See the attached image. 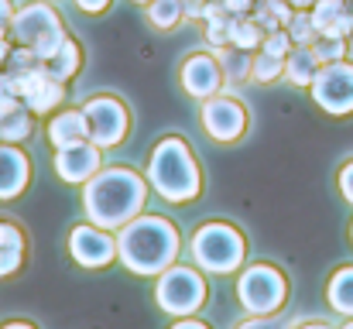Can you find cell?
Segmentation results:
<instances>
[{
    "label": "cell",
    "mask_w": 353,
    "mask_h": 329,
    "mask_svg": "<svg viewBox=\"0 0 353 329\" xmlns=\"http://www.w3.org/2000/svg\"><path fill=\"white\" fill-rule=\"evenodd\" d=\"M10 100H21V97H17V90H14L10 76L0 69V103H10Z\"/></svg>",
    "instance_id": "35"
},
{
    "label": "cell",
    "mask_w": 353,
    "mask_h": 329,
    "mask_svg": "<svg viewBox=\"0 0 353 329\" xmlns=\"http://www.w3.org/2000/svg\"><path fill=\"white\" fill-rule=\"evenodd\" d=\"M48 144L52 148H69V144H79V141H90V123H86V113L83 107H62L48 117Z\"/></svg>",
    "instance_id": "16"
},
{
    "label": "cell",
    "mask_w": 353,
    "mask_h": 329,
    "mask_svg": "<svg viewBox=\"0 0 353 329\" xmlns=\"http://www.w3.org/2000/svg\"><path fill=\"white\" fill-rule=\"evenodd\" d=\"M151 196L148 179L130 165H103L86 186H83V213L90 223L114 230L144 213Z\"/></svg>",
    "instance_id": "1"
},
{
    "label": "cell",
    "mask_w": 353,
    "mask_h": 329,
    "mask_svg": "<svg viewBox=\"0 0 353 329\" xmlns=\"http://www.w3.org/2000/svg\"><path fill=\"white\" fill-rule=\"evenodd\" d=\"M264 34H268V31L247 14V17H236L230 45H234V48H243V52H257V48L264 45Z\"/></svg>",
    "instance_id": "28"
},
{
    "label": "cell",
    "mask_w": 353,
    "mask_h": 329,
    "mask_svg": "<svg viewBox=\"0 0 353 329\" xmlns=\"http://www.w3.org/2000/svg\"><path fill=\"white\" fill-rule=\"evenodd\" d=\"M250 17L264 28V31H278V28H288V21L295 17V7L288 0H257Z\"/></svg>",
    "instance_id": "26"
},
{
    "label": "cell",
    "mask_w": 353,
    "mask_h": 329,
    "mask_svg": "<svg viewBox=\"0 0 353 329\" xmlns=\"http://www.w3.org/2000/svg\"><path fill=\"white\" fill-rule=\"evenodd\" d=\"M179 83H182L185 97H192V100L203 103V100L223 93V83L227 79H223L220 59L213 52H192V55H185V62L179 69Z\"/></svg>",
    "instance_id": "12"
},
{
    "label": "cell",
    "mask_w": 353,
    "mask_h": 329,
    "mask_svg": "<svg viewBox=\"0 0 353 329\" xmlns=\"http://www.w3.org/2000/svg\"><path fill=\"white\" fill-rule=\"evenodd\" d=\"M10 38H14V45L31 48L45 62V59H52L62 48V41L69 38V31H65V17L48 0H31V3H24V7L14 10Z\"/></svg>",
    "instance_id": "7"
},
{
    "label": "cell",
    "mask_w": 353,
    "mask_h": 329,
    "mask_svg": "<svg viewBox=\"0 0 353 329\" xmlns=\"http://www.w3.org/2000/svg\"><path fill=\"white\" fill-rule=\"evenodd\" d=\"M316 72H319V59L312 55V48L309 45H295L288 52V59H285V79L292 86H299V90H309Z\"/></svg>",
    "instance_id": "22"
},
{
    "label": "cell",
    "mask_w": 353,
    "mask_h": 329,
    "mask_svg": "<svg viewBox=\"0 0 353 329\" xmlns=\"http://www.w3.org/2000/svg\"><path fill=\"white\" fill-rule=\"evenodd\" d=\"M220 3H223V10H230L234 17H247V14L254 10L257 0H220Z\"/></svg>",
    "instance_id": "34"
},
{
    "label": "cell",
    "mask_w": 353,
    "mask_h": 329,
    "mask_svg": "<svg viewBox=\"0 0 353 329\" xmlns=\"http://www.w3.org/2000/svg\"><path fill=\"white\" fill-rule=\"evenodd\" d=\"M31 186V158L21 144H7L0 141V203H10L17 196H24V189Z\"/></svg>",
    "instance_id": "15"
},
{
    "label": "cell",
    "mask_w": 353,
    "mask_h": 329,
    "mask_svg": "<svg viewBox=\"0 0 353 329\" xmlns=\"http://www.w3.org/2000/svg\"><path fill=\"white\" fill-rule=\"evenodd\" d=\"M79 69H83V45L69 34L65 41H62V48L52 55V59H45V72L52 76V79H59V83H72L76 76H79Z\"/></svg>",
    "instance_id": "21"
},
{
    "label": "cell",
    "mask_w": 353,
    "mask_h": 329,
    "mask_svg": "<svg viewBox=\"0 0 353 329\" xmlns=\"http://www.w3.org/2000/svg\"><path fill=\"white\" fill-rule=\"evenodd\" d=\"M192 264L210 278H234L247 264V237L230 219H206L189 240Z\"/></svg>",
    "instance_id": "4"
},
{
    "label": "cell",
    "mask_w": 353,
    "mask_h": 329,
    "mask_svg": "<svg viewBox=\"0 0 353 329\" xmlns=\"http://www.w3.org/2000/svg\"><path fill=\"white\" fill-rule=\"evenodd\" d=\"M350 240H353V223H350Z\"/></svg>",
    "instance_id": "45"
},
{
    "label": "cell",
    "mask_w": 353,
    "mask_h": 329,
    "mask_svg": "<svg viewBox=\"0 0 353 329\" xmlns=\"http://www.w3.org/2000/svg\"><path fill=\"white\" fill-rule=\"evenodd\" d=\"M309 93H312V103L330 117L353 113V62L340 59V62L319 66Z\"/></svg>",
    "instance_id": "10"
},
{
    "label": "cell",
    "mask_w": 353,
    "mask_h": 329,
    "mask_svg": "<svg viewBox=\"0 0 353 329\" xmlns=\"http://www.w3.org/2000/svg\"><path fill=\"white\" fill-rule=\"evenodd\" d=\"M144 17L154 31H175L185 21V0H151L144 3Z\"/></svg>",
    "instance_id": "24"
},
{
    "label": "cell",
    "mask_w": 353,
    "mask_h": 329,
    "mask_svg": "<svg viewBox=\"0 0 353 329\" xmlns=\"http://www.w3.org/2000/svg\"><path fill=\"white\" fill-rule=\"evenodd\" d=\"M199 21L206 24L203 34H206V45H210V48H223V45H230V34H234L236 17L230 14V10H223L220 0H206Z\"/></svg>",
    "instance_id": "20"
},
{
    "label": "cell",
    "mask_w": 353,
    "mask_h": 329,
    "mask_svg": "<svg viewBox=\"0 0 353 329\" xmlns=\"http://www.w3.org/2000/svg\"><path fill=\"white\" fill-rule=\"evenodd\" d=\"M130 3H151V0H130Z\"/></svg>",
    "instance_id": "44"
},
{
    "label": "cell",
    "mask_w": 353,
    "mask_h": 329,
    "mask_svg": "<svg viewBox=\"0 0 353 329\" xmlns=\"http://www.w3.org/2000/svg\"><path fill=\"white\" fill-rule=\"evenodd\" d=\"M0 329H38L34 323H28V319H10V323H3Z\"/></svg>",
    "instance_id": "41"
},
{
    "label": "cell",
    "mask_w": 353,
    "mask_h": 329,
    "mask_svg": "<svg viewBox=\"0 0 353 329\" xmlns=\"http://www.w3.org/2000/svg\"><path fill=\"white\" fill-rule=\"evenodd\" d=\"M336 186H340V196H343V199H347V203L353 206V158L347 161V165H343V168H340V175H336Z\"/></svg>",
    "instance_id": "32"
},
{
    "label": "cell",
    "mask_w": 353,
    "mask_h": 329,
    "mask_svg": "<svg viewBox=\"0 0 353 329\" xmlns=\"http://www.w3.org/2000/svg\"><path fill=\"white\" fill-rule=\"evenodd\" d=\"M326 302H330L333 312L353 319V264H343V268H336L330 275V281H326Z\"/></svg>",
    "instance_id": "23"
},
{
    "label": "cell",
    "mask_w": 353,
    "mask_h": 329,
    "mask_svg": "<svg viewBox=\"0 0 353 329\" xmlns=\"http://www.w3.org/2000/svg\"><path fill=\"white\" fill-rule=\"evenodd\" d=\"M31 130H34V113L24 107V100L0 103V141L21 144L31 137Z\"/></svg>",
    "instance_id": "19"
},
{
    "label": "cell",
    "mask_w": 353,
    "mask_h": 329,
    "mask_svg": "<svg viewBox=\"0 0 353 329\" xmlns=\"http://www.w3.org/2000/svg\"><path fill=\"white\" fill-rule=\"evenodd\" d=\"M199 123H203V130H206L216 144H236V141L247 134L250 113H247V107H243L236 97H230V93H216V97L203 100Z\"/></svg>",
    "instance_id": "11"
},
{
    "label": "cell",
    "mask_w": 353,
    "mask_h": 329,
    "mask_svg": "<svg viewBox=\"0 0 353 329\" xmlns=\"http://www.w3.org/2000/svg\"><path fill=\"white\" fill-rule=\"evenodd\" d=\"M309 14H312V24L319 34H330V38H350L353 34L350 0H316Z\"/></svg>",
    "instance_id": "17"
},
{
    "label": "cell",
    "mask_w": 353,
    "mask_h": 329,
    "mask_svg": "<svg viewBox=\"0 0 353 329\" xmlns=\"http://www.w3.org/2000/svg\"><path fill=\"white\" fill-rule=\"evenodd\" d=\"M182 254V233L168 217L141 213L117 230V264L137 278H158Z\"/></svg>",
    "instance_id": "2"
},
{
    "label": "cell",
    "mask_w": 353,
    "mask_h": 329,
    "mask_svg": "<svg viewBox=\"0 0 353 329\" xmlns=\"http://www.w3.org/2000/svg\"><path fill=\"white\" fill-rule=\"evenodd\" d=\"M288 34H292V41L295 45H312L316 41V24H312V14L309 10H295V17L288 21V28H285Z\"/></svg>",
    "instance_id": "30"
},
{
    "label": "cell",
    "mask_w": 353,
    "mask_h": 329,
    "mask_svg": "<svg viewBox=\"0 0 353 329\" xmlns=\"http://www.w3.org/2000/svg\"><path fill=\"white\" fill-rule=\"evenodd\" d=\"M234 295L236 306L247 316H278L288 302V278L278 264L268 261H254L243 264L234 275Z\"/></svg>",
    "instance_id": "5"
},
{
    "label": "cell",
    "mask_w": 353,
    "mask_h": 329,
    "mask_svg": "<svg viewBox=\"0 0 353 329\" xmlns=\"http://www.w3.org/2000/svg\"><path fill=\"white\" fill-rule=\"evenodd\" d=\"M213 55L220 59V69H223V79H227V83H247V79H250L254 52H243V48H234V45H223V48H213Z\"/></svg>",
    "instance_id": "25"
},
{
    "label": "cell",
    "mask_w": 353,
    "mask_h": 329,
    "mask_svg": "<svg viewBox=\"0 0 353 329\" xmlns=\"http://www.w3.org/2000/svg\"><path fill=\"white\" fill-rule=\"evenodd\" d=\"M288 3H292L295 10H312V3H316V0H288Z\"/></svg>",
    "instance_id": "42"
},
{
    "label": "cell",
    "mask_w": 353,
    "mask_h": 329,
    "mask_svg": "<svg viewBox=\"0 0 353 329\" xmlns=\"http://www.w3.org/2000/svg\"><path fill=\"white\" fill-rule=\"evenodd\" d=\"M234 329H285L278 323V316H247L243 323H236Z\"/></svg>",
    "instance_id": "33"
},
{
    "label": "cell",
    "mask_w": 353,
    "mask_h": 329,
    "mask_svg": "<svg viewBox=\"0 0 353 329\" xmlns=\"http://www.w3.org/2000/svg\"><path fill=\"white\" fill-rule=\"evenodd\" d=\"M206 299H210V281H206V271H199L196 264L175 261L154 278V306L172 319L199 316Z\"/></svg>",
    "instance_id": "6"
},
{
    "label": "cell",
    "mask_w": 353,
    "mask_h": 329,
    "mask_svg": "<svg viewBox=\"0 0 353 329\" xmlns=\"http://www.w3.org/2000/svg\"><path fill=\"white\" fill-rule=\"evenodd\" d=\"M24 261H28V237H24V230L17 223H10V219H0V281L21 275Z\"/></svg>",
    "instance_id": "18"
},
{
    "label": "cell",
    "mask_w": 353,
    "mask_h": 329,
    "mask_svg": "<svg viewBox=\"0 0 353 329\" xmlns=\"http://www.w3.org/2000/svg\"><path fill=\"white\" fill-rule=\"evenodd\" d=\"M10 31L7 28H0V69H3V62H7V55H10Z\"/></svg>",
    "instance_id": "39"
},
{
    "label": "cell",
    "mask_w": 353,
    "mask_h": 329,
    "mask_svg": "<svg viewBox=\"0 0 353 329\" xmlns=\"http://www.w3.org/2000/svg\"><path fill=\"white\" fill-rule=\"evenodd\" d=\"M309 48H312V55L319 59V66H330V62H340V59H347V38L316 34V41H312Z\"/></svg>",
    "instance_id": "29"
},
{
    "label": "cell",
    "mask_w": 353,
    "mask_h": 329,
    "mask_svg": "<svg viewBox=\"0 0 353 329\" xmlns=\"http://www.w3.org/2000/svg\"><path fill=\"white\" fill-rule=\"evenodd\" d=\"M65 250H69L72 264H79L83 271H103L117 261V233L83 219L69 230Z\"/></svg>",
    "instance_id": "9"
},
{
    "label": "cell",
    "mask_w": 353,
    "mask_h": 329,
    "mask_svg": "<svg viewBox=\"0 0 353 329\" xmlns=\"http://www.w3.org/2000/svg\"><path fill=\"white\" fill-rule=\"evenodd\" d=\"M14 83V90H17V97L24 100V107L31 110V113H55V110H62L65 103V83H59V79H52L45 69L41 72H31V76H24V79H10Z\"/></svg>",
    "instance_id": "14"
},
{
    "label": "cell",
    "mask_w": 353,
    "mask_h": 329,
    "mask_svg": "<svg viewBox=\"0 0 353 329\" xmlns=\"http://www.w3.org/2000/svg\"><path fill=\"white\" fill-rule=\"evenodd\" d=\"M172 329H213V326H210V323H203L199 316H185V319H175Z\"/></svg>",
    "instance_id": "37"
},
{
    "label": "cell",
    "mask_w": 353,
    "mask_h": 329,
    "mask_svg": "<svg viewBox=\"0 0 353 329\" xmlns=\"http://www.w3.org/2000/svg\"><path fill=\"white\" fill-rule=\"evenodd\" d=\"M14 0H0V28H7L10 31V21H14Z\"/></svg>",
    "instance_id": "38"
},
{
    "label": "cell",
    "mask_w": 353,
    "mask_h": 329,
    "mask_svg": "<svg viewBox=\"0 0 353 329\" xmlns=\"http://www.w3.org/2000/svg\"><path fill=\"white\" fill-rule=\"evenodd\" d=\"M264 52H271V55H278V59H288V52L295 48V41H292V34L285 31V28H278V31H268L264 34V45H261Z\"/></svg>",
    "instance_id": "31"
},
{
    "label": "cell",
    "mask_w": 353,
    "mask_h": 329,
    "mask_svg": "<svg viewBox=\"0 0 353 329\" xmlns=\"http://www.w3.org/2000/svg\"><path fill=\"white\" fill-rule=\"evenodd\" d=\"M250 79H254V83H261V86L285 79V59H278V55H271V52L257 48V52H254V66H250Z\"/></svg>",
    "instance_id": "27"
},
{
    "label": "cell",
    "mask_w": 353,
    "mask_h": 329,
    "mask_svg": "<svg viewBox=\"0 0 353 329\" xmlns=\"http://www.w3.org/2000/svg\"><path fill=\"white\" fill-rule=\"evenodd\" d=\"M340 329H353V319H347V323H343V326H340Z\"/></svg>",
    "instance_id": "43"
},
{
    "label": "cell",
    "mask_w": 353,
    "mask_h": 329,
    "mask_svg": "<svg viewBox=\"0 0 353 329\" xmlns=\"http://www.w3.org/2000/svg\"><path fill=\"white\" fill-rule=\"evenodd\" d=\"M350 7H353V0H350Z\"/></svg>",
    "instance_id": "46"
},
{
    "label": "cell",
    "mask_w": 353,
    "mask_h": 329,
    "mask_svg": "<svg viewBox=\"0 0 353 329\" xmlns=\"http://www.w3.org/2000/svg\"><path fill=\"white\" fill-rule=\"evenodd\" d=\"M86 113V123H90V141L100 144L103 151H114L120 148L127 137H130V107L114 97V93H97L83 103Z\"/></svg>",
    "instance_id": "8"
},
{
    "label": "cell",
    "mask_w": 353,
    "mask_h": 329,
    "mask_svg": "<svg viewBox=\"0 0 353 329\" xmlns=\"http://www.w3.org/2000/svg\"><path fill=\"white\" fill-rule=\"evenodd\" d=\"M52 168H55V175H59L65 186H86V182L103 168V148L93 144V141H79V144H69V148H55Z\"/></svg>",
    "instance_id": "13"
},
{
    "label": "cell",
    "mask_w": 353,
    "mask_h": 329,
    "mask_svg": "<svg viewBox=\"0 0 353 329\" xmlns=\"http://www.w3.org/2000/svg\"><path fill=\"white\" fill-rule=\"evenodd\" d=\"M285 329H333L330 323H323V319H305V323H292V326Z\"/></svg>",
    "instance_id": "40"
},
{
    "label": "cell",
    "mask_w": 353,
    "mask_h": 329,
    "mask_svg": "<svg viewBox=\"0 0 353 329\" xmlns=\"http://www.w3.org/2000/svg\"><path fill=\"white\" fill-rule=\"evenodd\" d=\"M144 179L151 192L172 206H189L203 196V168L182 134H165L154 141L144 165Z\"/></svg>",
    "instance_id": "3"
},
{
    "label": "cell",
    "mask_w": 353,
    "mask_h": 329,
    "mask_svg": "<svg viewBox=\"0 0 353 329\" xmlns=\"http://www.w3.org/2000/svg\"><path fill=\"white\" fill-rule=\"evenodd\" d=\"M72 3H76L83 14H103V10H107L114 0H72Z\"/></svg>",
    "instance_id": "36"
}]
</instances>
